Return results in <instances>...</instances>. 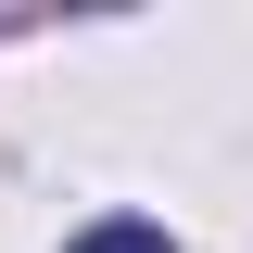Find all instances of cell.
<instances>
[{
    "mask_svg": "<svg viewBox=\"0 0 253 253\" xmlns=\"http://www.w3.org/2000/svg\"><path fill=\"white\" fill-rule=\"evenodd\" d=\"M63 253H177V241H165V228H139V215H101L89 241H63Z\"/></svg>",
    "mask_w": 253,
    "mask_h": 253,
    "instance_id": "1",
    "label": "cell"
}]
</instances>
